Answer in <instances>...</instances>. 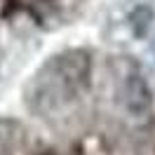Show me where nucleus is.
Segmentation results:
<instances>
[{
	"label": "nucleus",
	"instance_id": "nucleus-1",
	"mask_svg": "<svg viewBox=\"0 0 155 155\" xmlns=\"http://www.w3.org/2000/svg\"><path fill=\"white\" fill-rule=\"evenodd\" d=\"M92 61L85 49H68L49 57L26 87V104L40 117L57 115L73 106L89 87Z\"/></svg>",
	"mask_w": 155,
	"mask_h": 155
},
{
	"label": "nucleus",
	"instance_id": "nucleus-2",
	"mask_svg": "<svg viewBox=\"0 0 155 155\" xmlns=\"http://www.w3.org/2000/svg\"><path fill=\"white\" fill-rule=\"evenodd\" d=\"M117 99L129 115L141 117L146 113H150L153 108V92L148 87L146 78L141 75L139 66H127V71L120 75L117 82Z\"/></svg>",
	"mask_w": 155,
	"mask_h": 155
},
{
	"label": "nucleus",
	"instance_id": "nucleus-3",
	"mask_svg": "<svg viewBox=\"0 0 155 155\" xmlns=\"http://www.w3.org/2000/svg\"><path fill=\"white\" fill-rule=\"evenodd\" d=\"M153 19H155V12H153V7H148V5H139V7L129 14V24H132V31H134L136 38H143L146 33L150 31Z\"/></svg>",
	"mask_w": 155,
	"mask_h": 155
},
{
	"label": "nucleus",
	"instance_id": "nucleus-4",
	"mask_svg": "<svg viewBox=\"0 0 155 155\" xmlns=\"http://www.w3.org/2000/svg\"><path fill=\"white\" fill-rule=\"evenodd\" d=\"M12 143H14L12 122H2V120H0V155H7V153H10Z\"/></svg>",
	"mask_w": 155,
	"mask_h": 155
},
{
	"label": "nucleus",
	"instance_id": "nucleus-5",
	"mask_svg": "<svg viewBox=\"0 0 155 155\" xmlns=\"http://www.w3.org/2000/svg\"><path fill=\"white\" fill-rule=\"evenodd\" d=\"M153 52H155V42H153Z\"/></svg>",
	"mask_w": 155,
	"mask_h": 155
}]
</instances>
